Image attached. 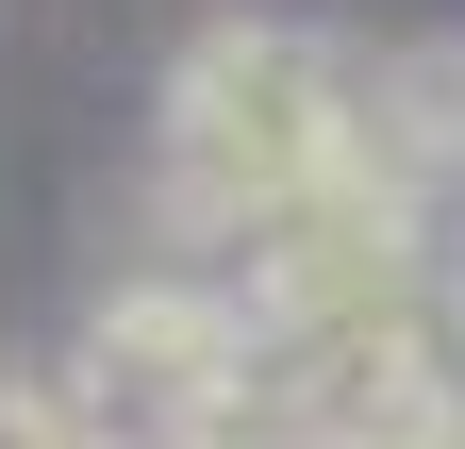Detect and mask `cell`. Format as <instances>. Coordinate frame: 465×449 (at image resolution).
I'll use <instances>...</instances> for the list:
<instances>
[{
  "label": "cell",
  "instance_id": "6da1fadb",
  "mask_svg": "<svg viewBox=\"0 0 465 449\" xmlns=\"http://www.w3.org/2000/svg\"><path fill=\"white\" fill-rule=\"evenodd\" d=\"M349 150H366V100H349L282 17H216L183 50V84H166V234L250 250L266 216H300Z\"/></svg>",
  "mask_w": 465,
  "mask_h": 449
},
{
  "label": "cell",
  "instance_id": "7a4b0ae2",
  "mask_svg": "<svg viewBox=\"0 0 465 449\" xmlns=\"http://www.w3.org/2000/svg\"><path fill=\"white\" fill-rule=\"evenodd\" d=\"M250 300L232 284H183V266H166V284H116L100 300V333H84V400L116 416V433H166V416H232L250 400Z\"/></svg>",
  "mask_w": 465,
  "mask_h": 449
},
{
  "label": "cell",
  "instance_id": "3957f363",
  "mask_svg": "<svg viewBox=\"0 0 465 449\" xmlns=\"http://www.w3.org/2000/svg\"><path fill=\"white\" fill-rule=\"evenodd\" d=\"M366 150H399V166H432V184H465V50H449V34H416V50L366 84Z\"/></svg>",
  "mask_w": 465,
  "mask_h": 449
},
{
  "label": "cell",
  "instance_id": "277c9868",
  "mask_svg": "<svg viewBox=\"0 0 465 449\" xmlns=\"http://www.w3.org/2000/svg\"><path fill=\"white\" fill-rule=\"evenodd\" d=\"M0 449H134V433L84 400V366H17L0 383Z\"/></svg>",
  "mask_w": 465,
  "mask_h": 449
},
{
  "label": "cell",
  "instance_id": "5b68a950",
  "mask_svg": "<svg viewBox=\"0 0 465 449\" xmlns=\"http://www.w3.org/2000/svg\"><path fill=\"white\" fill-rule=\"evenodd\" d=\"M134 449H266V383H250L232 416H166V433H134Z\"/></svg>",
  "mask_w": 465,
  "mask_h": 449
}]
</instances>
